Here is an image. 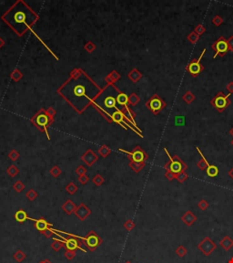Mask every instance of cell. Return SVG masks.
Listing matches in <instances>:
<instances>
[{"label": "cell", "instance_id": "cell-42", "mask_svg": "<svg viewBox=\"0 0 233 263\" xmlns=\"http://www.w3.org/2000/svg\"><path fill=\"white\" fill-rule=\"evenodd\" d=\"M39 263H52L49 260H47V259H46V260H43V261H41Z\"/></svg>", "mask_w": 233, "mask_h": 263}, {"label": "cell", "instance_id": "cell-20", "mask_svg": "<svg viewBox=\"0 0 233 263\" xmlns=\"http://www.w3.org/2000/svg\"><path fill=\"white\" fill-rule=\"evenodd\" d=\"M176 254L179 257V258H184L188 253V250L183 246V245H179L177 249H176Z\"/></svg>", "mask_w": 233, "mask_h": 263}, {"label": "cell", "instance_id": "cell-36", "mask_svg": "<svg viewBox=\"0 0 233 263\" xmlns=\"http://www.w3.org/2000/svg\"><path fill=\"white\" fill-rule=\"evenodd\" d=\"M14 187H15V189L17 192H21L24 188L23 185L21 184V182H17V184H16V186Z\"/></svg>", "mask_w": 233, "mask_h": 263}, {"label": "cell", "instance_id": "cell-26", "mask_svg": "<svg viewBox=\"0 0 233 263\" xmlns=\"http://www.w3.org/2000/svg\"><path fill=\"white\" fill-rule=\"evenodd\" d=\"M14 18H15V21H16V22L21 23V21H24V20H25V15H24L22 12H20V11H19V12H17L15 14V16H14Z\"/></svg>", "mask_w": 233, "mask_h": 263}, {"label": "cell", "instance_id": "cell-25", "mask_svg": "<svg viewBox=\"0 0 233 263\" xmlns=\"http://www.w3.org/2000/svg\"><path fill=\"white\" fill-rule=\"evenodd\" d=\"M188 176L187 175L185 172H184V173H180V174L176 175V179L178 180L179 183H181V184H182V183H184V182L188 179Z\"/></svg>", "mask_w": 233, "mask_h": 263}, {"label": "cell", "instance_id": "cell-16", "mask_svg": "<svg viewBox=\"0 0 233 263\" xmlns=\"http://www.w3.org/2000/svg\"><path fill=\"white\" fill-rule=\"evenodd\" d=\"M63 247H64V242L57 239H54L53 243L51 244V248L55 252H58Z\"/></svg>", "mask_w": 233, "mask_h": 263}, {"label": "cell", "instance_id": "cell-41", "mask_svg": "<svg viewBox=\"0 0 233 263\" xmlns=\"http://www.w3.org/2000/svg\"><path fill=\"white\" fill-rule=\"evenodd\" d=\"M228 174H229L230 177H231V178L233 180V168H231V170L229 171V173H228Z\"/></svg>", "mask_w": 233, "mask_h": 263}, {"label": "cell", "instance_id": "cell-6", "mask_svg": "<svg viewBox=\"0 0 233 263\" xmlns=\"http://www.w3.org/2000/svg\"><path fill=\"white\" fill-rule=\"evenodd\" d=\"M84 241L86 243L87 248L90 251H95L101 244H102V239L98 237V235L91 230L90 232H88V234L84 238Z\"/></svg>", "mask_w": 233, "mask_h": 263}, {"label": "cell", "instance_id": "cell-33", "mask_svg": "<svg viewBox=\"0 0 233 263\" xmlns=\"http://www.w3.org/2000/svg\"><path fill=\"white\" fill-rule=\"evenodd\" d=\"M165 176H166V178H167V179L169 180V181H172V180L176 178V175L173 174V173H172L171 171H169V170H166Z\"/></svg>", "mask_w": 233, "mask_h": 263}, {"label": "cell", "instance_id": "cell-24", "mask_svg": "<svg viewBox=\"0 0 233 263\" xmlns=\"http://www.w3.org/2000/svg\"><path fill=\"white\" fill-rule=\"evenodd\" d=\"M135 227H136V224H135V223L133 222V220H131V219H128V221H126L125 224H124V227H125L126 230H128V231L133 230V229L135 228Z\"/></svg>", "mask_w": 233, "mask_h": 263}, {"label": "cell", "instance_id": "cell-1", "mask_svg": "<svg viewBox=\"0 0 233 263\" xmlns=\"http://www.w3.org/2000/svg\"><path fill=\"white\" fill-rule=\"evenodd\" d=\"M64 97L77 109L81 111L95 96L96 86L84 75L71 80L61 90Z\"/></svg>", "mask_w": 233, "mask_h": 263}, {"label": "cell", "instance_id": "cell-5", "mask_svg": "<svg viewBox=\"0 0 233 263\" xmlns=\"http://www.w3.org/2000/svg\"><path fill=\"white\" fill-rule=\"evenodd\" d=\"M211 48H213V50L215 51V55L213 56V59H216L218 56L220 57H224L226 55V53L229 50V45H228V41L224 37H221L219 39H217L211 46Z\"/></svg>", "mask_w": 233, "mask_h": 263}, {"label": "cell", "instance_id": "cell-8", "mask_svg": "<svg viewBox=\"0 0 233 263\" xmlns=\"http://www.w3.org/2000/svg\"><path fill=\"white\" fill-rule=\"evenodd\" d=\"M198 249L201 251L205 256L209 257L210 254L217 249V244L212 240V239L206 237L204 239H202L198 244Z\"/></svg>", "mask_w": 233, "mask_h": 263}, {"label": "cell", "instance_id": "cell-15", "mask_svg": "<svg viewBox=\"0 0 233 263\" xmlns=\"http://www.w3.org/2000/svg\"><path fill=\"white\" fill-rule=\"evenodd\" d=\"M27 218H28V217H27L26 213L24 210H22V209L17 211V213L15 214V219H16L18 223H24Z\"/></svg>", "mask_w": 233, "mask_h": 263}, {"label": "cell", "instance_id": "cell-19", "mask_svg": "<svg viewBox=\"0 0 233 263\" xmlns=\"http://www.w3.org/2000/svg\"><path fill=\"white\" fill-rule=\"evenodd\" d=\"M182 99L185 101V102L188 103V104H190L194 100H195V95L190 92V91H188L184 95L182 96Z\"/></svg>", "mask_w": 233, "mask_h": 263}, {"label": "cell", "instance_id": "cell-4", "mask_svg": "<svg viewBox=\"0 0 233 263\" xmlns=\"http://www.w3.org/2000/svg\"><path fill=\"white\" fill-rule=\"evenodd\" d=\"M206 51H207V49L204 48V49L202 50L200 56L198 57V59H193V60H191V61L188 64V66H187L186 68V71L188 72L191 76L197 77L198 75H199L201 72L204 71V66L200 63V61H201V59L203 58V56L205 55Z\"/></svg>", "mask_w": 233, "mask_h": 263}, {"label": "cell", "instance_id": "cell-40", "mask_svg": "<svg viewBox=\"0 0 233 263\" xmlns=\"http://www.w3.org/2000/svg\"><path fill=\"white\" fill-rule=\"evenodd\" d=\"M94 181L96 182V184H97V186H98V185H100V184L102 183V179H101V178H100L99 176H98V177H97V178L94 180Z\"/></svg>", "mask_w": 233, "mask_h": 263}, {"label": "cell", "instance_id": "cell-38", "mask_svg": "<svg viewBox=\"0 0 233 263\" xmlns=\"http://www.w3.org/2000/svg\"><path fill=\"white\" fill-rule=\"evenodd\" d=\"M27 196L29 197V199H30V200H34V199L36 198V192H34L33 190H31V191L27 194Z\"/></svg>", "mask_w": 233, "mask_h": 263}, {"label": "cell", "instance_id": "cell-14", "mask_svg": "<svg viewBox=\"0 0 233 263\" xmlns=\"http://www.w3.org/2000/svg\"><path fill=\"white\" fill-rule=\"evenodd\" d=\"M220 245L225 251H230L233 247V239L230 236H225L221 240Z\"/></svg>", "mask_w": 233, "mask_h": 263}, {"label": "cell", "instance_id": "cell-17", "mask_svg": "<svg viewBox=\"0 0 233 263\" xmlns=\"http://www.w3.org/2000/svg\"><path fill=\"white\" fill-rule=\"evenodd\" d=\"M63 209H64V211H65L68 215H70L72 212H75V210H76V206H74V204L72 203V202L69 200V201H68L67 203L63 206Z\"/></svg>", "mask_w": 233, "mask_h": 263}, {"label": "cell", "instance_id": "cell-2", "mask_svg": "<svg viewBox=\"0 0 233 263\" xmlns=\"http://www.w3.org/2000/svg\"><path fill=\"white\" fill-rule=\"evenodd\" d=\"M164 151L167 154L168 157L169 158V162L164 166V168L166 170L171 171L175 175H178V174H180V173H184L186 171L188 166H187L186 163L179 156H176V155L173 156H170V154L168 152V150L166 148H164Z\"/></svg>", "mask_w": 233, "mask_h": 263}, {"label": "cell", "instance_id": "cell-37", "mask_svg": "<svg viewBox=\"0 0 233 263\" xmlns=\"http://www.w3.org/2000/svg\"><path fill=\"white\" fill-rule=\"evenodd\" d=\"M67 190H68V192L70 193V194H73V193H75V192H76V190H77V187H76L73 184H70L69 186L67 187Z\"/></svg>", "mask_w": 233, "mask_h": 263}, {"label": "cell", "instance_id": "cell-39", "mask_svg": "<svg viewBox=\"0 0 233 263\" xmlns=\"http://www.w3.org/2000/svg\"><path fill=\"white\" fill-rule=\"evenodd\" d=\"M226 88H227V90L230 92L231 94L233 93V82H231L230 83H228V85L226 86Z\"/></svg>", "mask_w": 233, "mask_h": 263}, {"label": "cell", "instance_id": "cell-28", "mask_svg": "<svg viewBox=\"0 0 233 263\" xmlns=\"http://www.w3.org/2000/svg\"><path fill=\"white\" fill-rule=\"evenodd\" d=\"M205 31H206V28H205V27H204L202 24L198 25V26L195 27V29H194V32H195V33H197L198 36L202 35Z\"/></svg>", "mask_w": 233, "mask_h": 263}, {"label": "cell", "instance_id": "cell-13", "mask_svg": "<svg viewBox=\"0 0 233 263\" xmlns=\"http://www.w3.org/2000/svg\"><path fill=\"white\" fill-rule=\"evenodd\" d=\"M34 221H35V227L38 231H40L41 233H43L44 231H46L47 229H50L51 227H52V225L47 223L44 218L36 219Z\"/></svg>", "mask_w": 233, "mask_h": 263}, {"label": "cell", "instance_id": "cell-27", "mask_svg": "<svg viewBox=\"0 0 233 263\" xmlns=\"http://www.w3.org/2000/svg\"><path fill=\"white\" fill-rule=\"evenodd\" d=\"M47 120L46 116L44 115H41V116H38L37 119H36V123L39 125V126H45L47 124Z\"/></svg>", "mask_w": 233, "mask_h": 263}, {"label": "cell", "instance_id": "cell-3", "mask_svg": "<svg viewBox=\"0 0 233 263\" xmlns=\"http://www.w3.org/2000/svg\"><path fill=\"white\" fill-rule=\"evenodd\" d=\"M231 95V93L225 95L222 92H220L210 101V104L216 108L219 112H223L231 103V102L229 99Z\"/></svg>", "mask_w": 233, "mask_h": 263}, {"label": "cell", "instance_id": "cell-35", "mask_svg": "<svg viewBox=\"0 0 233 263\" xmlns=\"http://www.w3.org/2000/svg\"><path fill=\"white\" fill-rule=\"evenodd\" d=\"M227 41H228V45H229V50L233 52V36L230 37L227 39Z\"/></svg>", "mask_w": 233, "mask_h": 263}, {"label": "cell", "instance_id": "cell-31", "mask_svg": "<svg viewBox=\"0 0 233 263\" xmlns=\"http://www.w3.org/2000/svg\"><path fill=\"white\" fill-rule=\"evenodd\" d=\"M131 166H132V168H133V170L135 171V172H140V170L143 168V166H144V163H133L132 165H131Z\"/></svg>", "mask_w": 233, "mask_h": 263}, {"label": "cell", "instance_id": "cell-21", "mask_svg": "<svg viewBox=\"0 0 233 263\" xmlns=\"http://www.w3.org/2000/svg\"><path fill=\"white\" fill-rule=\"evenodd\" d=\"M188 40L190 42V43H192V44H196L197 42L198 41V39H199V36H198L197 33H195L194 31H192L188 36Z\"/></svg>", "mask_w": 233, "mask_h": 263}, {"label": "cell", "instance_id": "cell-23", "mask_svg": "<svg viewBox=\"0 0 233 263\" xmlns=\"http://www.w3.org/2000/svg\"><path fill=\"white\" fill-rule=\"evenodd\" d=\"M175 125L176 126L185 125V116H176L175 117Z\"/></svg>", "mask_w": 233, "mask_h": 263}, {"label": "cell", "instance_id": "cell-44", "mask_svg": "<svg viewBox=\"0 0 233 263\" xmlns=\"http://www.w3.org/2000/svg\"><path fill=\"white\" fill-rule=\"evenodd\" d=\"M230 132H231V134L233 136V128H231V130L230 131Z\"/></svg>", "mask_w": 233, "mask_h": 263}, {"label": "cell", "instance_id": "cell-43", "mask_svg": "<svg viewBox=\"0 0 233 263\" xmlns=\"http://www.w3.org/2000/svg\"><path fill=\"white\" fill-rule=\"evenodd\" d=\"M228 263H233V257L231 259V260H230V261H229V262Z\"/></svg>", "mask_w": 233, "mask_h": 263}, {"label": "cell", "instance_id": "cell-29", "mask_svg": "<svg viewBox=\"0 0 233 263\" xmlns=\"http://www.w3.org/2000/svg\"><path fill=\"white\" fill-rule=\"evenodd\" d=\"M64 256L66 257L67 260L69 261H72L75 257H76V251H66Z\"/></svg>", "mask_w": 233, "mask_h": 263}, {"label": "cell", "instance_id": "cell-34", "mask_svg": "<svg viewBox=\"0 0 233 263\" xmlns=\"http://www.w3.org/2000/svg\"><path fill=\"white\" fill-rule=\"evenodd\" d=\"M42 234H43L46 238L49 239V238H51V237L53 236V234H54V230H53L52 228H50V229H47V230H46V231H44Z\"/></svg>", "mask_w": 233, "mask_h": 263}, {"label": "cell", "instance_id": "cell-12", "mask_svg": "<svg viewBox=\"0 0 233 263\" xmlns=\"http://www.w3.org/2000/svg\"><path fill=\"white\" fill-rule=\"evenodd\" d=\"M90 213H91L90 210H89L86 206H84V204H81V206H78V208H76V210H75V215L77 216L81 221L85 220V219L89 216Z\"/></svg>", "mask_w": 233, "mask_h": 263}, {"label": "cell", "instance_id": "cell-46", "mask_svg": "<svg viewBox=\"0 0 233 263\" xmlns=\"http://www.w3.org/2000/svg\"><path fill=\"white\" fill-rule=\"evenodd\" d=\"M231 144L233 145V140H232V141H231Z\"/></svg>", "mask_w": 233, "mask_h": 263}, {"label": "cell", "instance_id": "cell-10", "mask_svg": "<svg viewBox=\"0 0 233 263\" xmlns=\"http://www.w3.org/2000/svg\"><path fill=\"white\" fill-rule=\"evenodd\" d=\"M126 153L131 156L133 162H135V163H144V161L147 160V158H148V156L140 148H137L132 153H128V152H126Z\"/></svg>", "mask_w": 233, "mask_h": 263}, {"label": "cell", "instance_id": "cell-7", "mask_svg": "<svg viewBox=\"0 0 233 263\" xmlns=\"http://www.w3.org/2000/svg\"><path fill=\"white\" fill-rule=\"evenodd\" d=\"M147 106L150 108L154 114H158L160 111L167 106V103L159 95L155 94L151 99L147 102Z\"/></svg>", "mask_w": 233, "mask_h": 263}, {"label": "cell", "instance_id": "cell-32", "mask_svg": "<svg viewBox=\"0 0 233 263\" xmlns=\"http://www.w3.org/2000/svg\"><path fill=\"white\" fill-rule=\"evenodd\" d=\"M197 166H198V168H199L201 171H206V169H207V165H206V163H205V161L201 158V160H199L198 163H197Z\"/></svg>", "mask_w": 233, "mask_h": 263}, {"label": "cell", "instance_id": "cell-22", "mask_svg": "<svg viewBox=\"0 0 233 263\" xmlns=\"http://www.w3.org/2000/svg\"><path fill=\"white\" fill-rule=\"evenodd\" d=\"M198 206L200 210L205 211V210H207V209L209 208L210 204H209V202H208L207 200H205V199H201V200H200V201L198 203Z\"/></svg>", "mask_w": 233, "mask_h": 263}, {"label": "cell", "instance_id": "cell-9", "mask_svg": "<svg viewBox=\"0 0 233 263\" xmlns=\"http://www.w3.org/2000/svg\"><path fill=\"white\" fill-rule=\"evenodd\" d=\"M196 150L198 152V154L200 155V156H201V158L205 161V163H206V165H207V169H206V173H207V175H208V176H210V177H216L218 175H219V173H220V170H219V168L217 167L216 166H214V165H210V163H209V161L206 159V157L204 156V155L202 154V152L200 151V149L198 148V146H196Z\"/></svg>", "mask_w": 233, "mask_h": 263}, {"label": "cell", "instance_id": "cell-11", "mask_svg": "<svg viewBox=\"0 0 233 263\" xmlns=\"http://www.w3.org/2000/svg\"><path fill=\"white\" fill-rule=\"evenodd\" d=\"M197 219H198V217L194 215V213L190 210L185 212V214L182 215V216H181V221L188 227H191L197 221Z\"/></svg>", "mask_w": 233, "mask_h": 263}, {"label": "cell", "instance_id": "cell-30", "mask_svg": "<svg viewBox=\"0 0 233 263\" xmlns=\"http://www.w3.org/2000/svg\"><path fill=\"white\" fill-rule=\"evenodd\" d=\"M212 23L215 25L216 27H219L223 23V18L221 16H215L212 19Z\"/></svg>", "mask_w": 233, "mask_h": 263}, {"label": "cell", "instance_id": "cell-18", "mask_svg": "<svg viewBox=\"0 0 233 263\" xmlns=\"http://www.w3.org/2000/svg\"><path fill=\"white\" fill-rule=\"evenodd\" d=\"M13 258H14V260H15L16 261L20 263L22 262L26 258V255L21 250H18V251H17V252L13 255Z\"/></svg>", "mask_w": 233, "mask_h": 263}, {"label": "cell", "instance_id": "cell-45", "mask_svg": "<svg viewBox=\"0 0 233 263\" xmlns=\"http://www.w3.org/2000/svg\"><path fill=\"white\" fill-rule=\"evenodd\" d=\"M125 263H132V262H131V261H126Z\"/></svg>", "mask_w": 233, "mask_h": 263}]
</instances>
